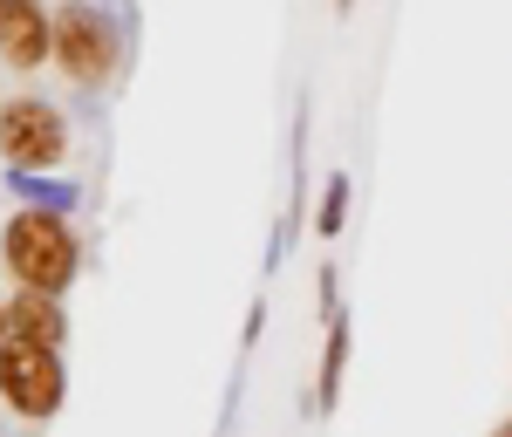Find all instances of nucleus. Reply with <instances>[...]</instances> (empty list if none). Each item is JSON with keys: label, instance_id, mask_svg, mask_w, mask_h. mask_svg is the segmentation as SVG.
Listing matches in <instances>:
<instances>
[{"label": "nucleus", "instance_id": "1", "mask_svg": "<svg viewBox=\"0 0 512 437\" xmlns=\"http://www.w3.org/2000/svg\"><path fill=\"white\" fill-rule=\"evenodd\" d=\"M7 267L21 274V287H48L55 294L76 274V239H69V226L55 212H21L7 226Z\"/></svg>", "mask_w": 512, "mask_h": 437}, {"label": "nucleus", "instance_id": "2", "mask_svg": "<svg viewBox=\"0 0 512 437\" xmlns=\"http://www.w3.org/2000/svg\"><path fill=\"white\" fill-rule=\"evenodd\" d=\"M0 397L14 403L21 417H48L62 403V362H55V342H35V335H14L0 349Z\"/></svg>", "mask_w": 512, "mask_h": 437}, {"label": "nucleus", "instance_id": "3", "mask_svg": "<svg viewBox=\"0 0 512 437\" xmlns=\"http://www.w3.org/2000/svg\"><path fill=\"white\" fill-rule=\"evenodd\" d=\"M0 151L21 164V171H35V164H55L62 158V117L35 103V96H14L7 110H0Z\"/></svg>", "mask_w": 512, "mask_h": 437}, {"label": "nucleus", "instance_id": "4", "mask_svg": "<svg viewBox=\"0 0 512 437\" xmlns=\"http://www.w3.org/2000/svg\"><path fill=\"white\" fill-rule=\"evenodd\" d=\"M55 55H62V69H69L76 82H103V76H110V62H117L110 28H103L89 7H69V14L55 21Z\"/></svg>", "mask_w": 512, "mask_h": 437}, {"label": "nucleus", "instance_id": "5", "mask_svg": "<svg viewBox=\"0 0 512 437\" xmlns=\"http://www.w3.org/2000/svg\"><path fill=\"white\" fill-rule=\"evenodd\" d=\"M0 48L14 69H35L41 55H55V28L41 21L35 0H0Z\"/></svg>", "mask_w": 512, "mask_h": 437}, {"label": "nucleus", "instance_id": "6", "mask_svg": "<svg viewBox=\"0 0 512 437\" xmlns=\"http://www.w3.org/2000/svg\"><path fill=\"white\" fill-rule=\"evenodd\" d=\"M14 335H35V342H62V315H55V294L48 287H21V301L7 308Z\"/></svg>", "mask_w": 512, "mask_h": 437}, {"label": "nucleus", "instance_id": "7", "mask_svg": "<svg viewBox=\"0 0 512 437\" xmlns=\"http://www.w3.org/2000/svg\"><path fill=\"white\" fill-rule=\"evenodd\" d=\"M342 362H349V321H328V356H321V403H335V383H342Z\"/></svg>", "mask_w": 512, "mask_h": 437}, {"label": "nucleus", "instance_id": "8", "mask_svg": "<svg viewBox=\"0 0 512 437\" xmlns=\"http://www.w3.org/2000/svg\"><path fill=\"white\" fill-rule=\"evenodd\" d=\"M342 205H349V178H335V185H328V212H321V233H335V226H342Z\"/></svg>", "mask_w": 512, "mask_h": 437}, {"label": "nucleus", "instance_id": "9", "mask_svg": "<svg viewBox=\"0 0 512 437\" xmlns=\"http://www.w3.org/2000/svg\"><path fill=\"white\" fill-rule=\"evenodd\" d=\"M7 328H14V321H7V308H0V335H7Z\"/></svg>", "mask_w": 512, "mask_h": 437}, {"label": "nucleus", "instance_id": "10", "mask_svg": "<svg viewBox=\"0 0 512 437\" xmlns=\"http://www.w3.org/2000/svg\"><path fill=\"white\" fill-rule=\"evenodd\" d=\"M499 437H512V424H506V431H499Z\"/></svg>", "mask_w": 512, "mask_h": 437}]
</instances>
